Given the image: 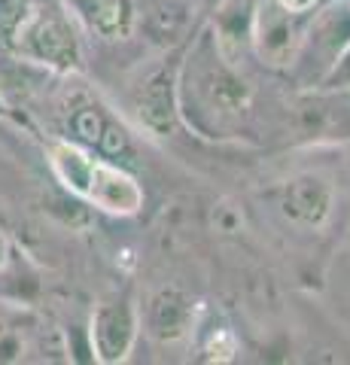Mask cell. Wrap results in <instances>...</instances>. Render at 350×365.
I'll return each mask as SVG.
<instances>
[{
	"label": "cell",
	"instance_id": "cell-8",
	"mask_svg": "<svg viewBox=\"0 0 350 365\" xmlns=\"http://www.w3.org/2000/svg\"><path fill=\"white\" fill-rule=\"evenodd\" d=\"M280 207H284V213L292 222L320 228V225H326V220H329V213H332V189H329V182L320 177H311V174L296 177L284 186Z\"/></svg>",
	"mask_w": 350,
	"mask_h": 365
},
{
	"label": "cell",
	"instance_id": "cell-2",
	"mask_svg": "<svg viewBox=\"0 0 350 365\" xmlns=\"http://www.w3.org/2000/svg\"><path fill=\"white\" fill-rule=\"evenodd\" d=\"M311 13H289L277 0H259L253 13V46L271 67H292L308 34Z\"/></svg>",
	"mask_w": 350,
	"mask_h": 365
},
{
	"label": "cell",
	"instance_id": "cell-12",
	"mask_svg": "<svg viewBox=\"0 0 350 365\" xmlns=\"http://www.w3.org/2000/svg\"><path fill=\"white\" fill-rule=\"evenodd\" d=\"M31 0H0V49H13L16 31L31 13Z\"/></svg>",
	"mask_w": 350,
	"mask_h": 365
},
{
	"label": "cell",
	"instance_id": "cell-5",
	"mask_svg": "<svg viewBox=\"0 0 350 365\" xmlns=\"http://www.w3.org/2000/svg\"><path fill=\"white\" fill-rule=\"evenodd\" d=\"M83 198L95 204L98 210L116 213V216H134L143 207V189L125 168L107 162V158H95L92 170H88Z\"/></svg>",
	"mask_w": 350,
	"mask_h": 365
},
{
	"label": "cell",
	"instance_id": "cell-11",
	"mask_svg": "<svg viewBox=\"0 0 350 365\" xmlns=\"http://www.w3.org/2000/svg\"><path fill=\"white\" fill-rule=\"evenodd\" d=\"M92 162H95V155L86 153L83 146H76L71 140H52L49 143V165L55 170V177L61 180L64 189H71L73 195H80V198H83Z\"/></svg>",
	"mask_w": 350,
	"mask_h": 365
},
{
	"label": "cell",
	"instance_id": "cell-9",
	"mask_svg": "<svg viewBox=\"0 0 350 365\" xmlns=\"http://www.w3.org/2000/svg\"><path fill=\"white\" fill-rule=\"evenodd\" d=\"M253 13L256 0H225L213 19V46L225 64H238L244 46L253 43Z\"/></svg>",
	"mask_w": 350,
	"mask_h": 365
},
{
	"label": "cell",
	"instance_id": "cell-3",
	"mask_svg": "<svg viewBox=\"0 0 350 365\" xmlns=\"http://www.w3.org/2000/svg\"><path fill=\"white\" fill-rule=\"evenodd\" d=\"M92 353L98 362L116 365L128 359V353L140 332V314L128 302H107L98 304L92 314Z\"/></svg>",
	"mask_w": 350,
	"mask_h": 365
},
{
	"label": "cell",
	"instance_id": "cell-16",
	"mask_svg": "<svg viewBox=\"0 0 350 365\" xmlns=\"http://www.w3.org/2000/svg\"><path fill=\"white\" fill-rule=\"evenodd\" d=\"M6 259H9V244H6V237H4V232H0V268L6 265Z\"/></svg>",
	"mask_w": 350,
	"mask_h": 365
},
{
	"label": "cell",
	"instance_id": "cell-4",
	"mask_svg": "<svg viewBox=\"0 0 350 365\" xmlns=\"http://www.w3.org/2000/svg\"><path fill=\"white\" fill-rule=\"evenodd\" d=\"M192 61V58H189ZM198 67V61H192ZM195 98L217 116H238L250 107V88L235 73L232 64L222 61L217 46H210V61L198 67L195 73Z\"/></svg>",
	"mask_w": 350,
	"mask_h": 365
},
{
	"label": "cell",
	"instance_id": "cell-7",
	"mask_svg": "<svg viewBox=\"0 0 350 365\" xmlns=\"http://www.w3.org/2000/svg\"><path fill=\"white\" fill-rule=\"evenodd\" d=\"M146 329L155 341L174 344L195 329V304L180 289L155 292L150 299V307H146Z\"/></svg>",
	"mask_w": 350,
	"mask_h": 365
},
{
	"label": "cell",
	"instance_id": "cell-6",
	"mask_svg": "<svg viewBox=\"0 0 350 365\" xmlns=\"http://www.w3.org/2000/svg\"><path fill=\"white\" fill-rule=\"evenodd\" d=\"M83 28L104 40H128L134 31V0H64Z\"/></svg>",
	"mask_w": 350,
	"mask_h": 365
},
{
	"label": "cell",
	"instance_id": "cell-15",
	"mask_svg": "<svg viewBox=\"0 0 350 365\" xmlns=\"http://www.w3.org/2000/svg\"><path fill=\"white\" fill-rule=\"evenodd\" d=\"M280 6H287L289 13H311L317 6V0H277Z\"/></svg>",
	"mask_w": 350,
	"mask_h": 365
},
{
	"label": "cell",
	"instance_id": "cell-13",
	"mask_svg": "<svg viewBox=\"0 0 350 365\" xmlns=\"http://www.w3.org/2000/svg\"><path fill=\"white\" fill-rule=\"evenodd\" d=\"M235 353H238V338H235V332L229 326H220V329H213V332L207 335L205 359H210V362H232Z\"/></svg>",
	"mask_w": 350,
	"mask_h": 365
},
{
	"label": "cell",
	"instance_id": "cell-1",
	"mask_svg": "<svg viewBox=\"0 0 350 365\" xmlns=\"http://www.w3.org/2000/svg\"><path fill=\"white\" fill-rule=\"evenodd\" d=\"M9 52H16L21 61L43 64L58 73L83 71V49H80V40H76L71 21L61 13H52V9L31 6V13L16 31V40Z\"/></svg>",
	"mask_w": 350,
	"mask_h": 365
},
{
	"label": "cell",
	"instance_id": "cell-14",
	"mask_svg": "<svg viewBox=\"0 0 350 365\" xmlns=\"http://www.w3.org/2000/svg\"><path fill=\"white\" fill-rule=\"evenodd\" d=\"M320 86L326 91H344V88H350V43L344 46V52L335 58V64L326 71V76L320 79Z\"/></svg>",
	"mask_w": 350,
	"mask_h": 365
},
{
	"label": "cell",
	"instance_id": "cell-10",
	"mask_svg": "<svg viewBox=\"0 0 350 365\" xmlns=\"http://www.w3.org/2000/svg\"><path fill=\"white\" fill-rule=\"evenodd\" d=\"M138 116H140L143 128L155 137H162L174 128L177 91H174V83H171V76H168V71H159L143 86L140 101H138Z\"/></svg>",
	"mask_w": 350,
	"mask_h": 365
}]
</instances>
